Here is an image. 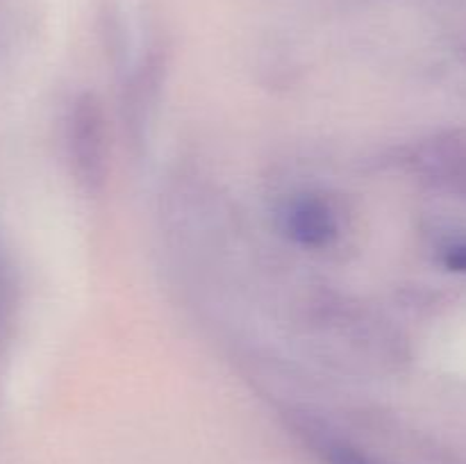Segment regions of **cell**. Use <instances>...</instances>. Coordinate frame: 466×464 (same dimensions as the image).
<instances>
[{
    "label": "cell",
    "instance_id": "cell-1",
    "mask_svg": "<svg viewBox=\"0 0 466 464\" xmlns=\"http://www.w3.org/2000/svg\"><path fill=\"white\" fill-rule=\"evenodd\" d=\"M68 157L76 180L96 194L105 182V118L100 103L91 94L80 96L68 114Z\"/></svg>",
    "mask_w": 466,
    "mask_h": 464
},
{
    "label": "cell",
    "instance_id": "cell-2",
    "mask_svg": "<svg viewBox=\"0 0 466 464\" xmlns=\"http://www.w3.org/2000/svg\"><path fill=\"white\" fill-rule=\"evenodd\" d=\"M285 235L303 248H326L339 237V221L326 198L300 194L287 200L280 212Z\"/></svg>",
    "mask_w": 466,
    "mask_h": 464
},
{
    "label": "cell",
    "instance_id": "cell-3",
    "mask_svg": "<svg viewBox=\"0 0 466 464\" xmlns=\"http://www.w3.org/2000/svg\"><path fill=\"white\" fill-rule=\"evenodd\" d=\"M423 164L435 176L437 185L466 198V139L446 136L435 141L428 155H423Z\"/></svg>",
    "mask_w": 466,
    "mask_h": 464
},
{
    "label": "cell",
    "instance_id": "cell-4",
    "mask_svg": "<svg viewBox=\"0 0 466 464\" xmlns=\"http://www.w3.org/2000/svg\"><path fill=\"white\" fill-rule=\"evenodd\" d=\"M441 259L451 271L466 273V239H455L446 244L441 250Z\"/></svg>",
    "mask_w": 466,
    "mask_h": 464
},
{
    "label": "cell",
    "instance_id": "cell-5",
    "mask_svg": "<svg viewBox=\"0 0 466 464\" xmlns=\"http://www.w3.org/2000/svg\"><path fill=\"white\" fill-rule=\"evenodd\" d=\"M326 453H328V459H330V464H373L369 462L364 455L355 453L353 449H349V446L344 444H330Z\"/></svg>",
    "mask_w": 466,
    "mask_h": 464
}]
</instances>
